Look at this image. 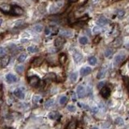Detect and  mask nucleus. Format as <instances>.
Wrapping results in <instances>:
<instances>
[{
	"mask_svg": "<svg viewBox=\"0 0 129 129\" xmlns=\"http://www.w3.org/2000/svg\"><path fill=\"white\" fill-rule=\"evenodd\" d=\"M91 129H98V128H95H95H92Z\"/></svg>",
	"mask_w": 129,
	"mask_h": 129,
	"instance_id": "nucleus-44",
	"label": "nucleus"
},
{
	"mask_svg": "<svg viewBox=\"0 0 129 129\" xmlns=\"http://www.w3.org/2000/svg\"><path fill=\"white\" fill-rule=\"evenodd\" d=\"M53 104H54V100L53 99H49V100H48L46 102H45L44 106H45V107L48 108V107H50V106H53Z\"/></svg>",
	"mask_w": 129,
	"mask_h": 129,
	"instance_id": "nucleus-29",
	"label": "nucleus"
},
{
	"mask_svg": "<svg viewBox=\"0 0 129 129\" xmlns=\"http://www.w3.org/2000/svg\"><path fill=\"white\" fill-rule=\"evenodd\" d=\"M48 118L52 120H55V119H57L59 118V113L57 111H52L48 114Z\"/></svg>",
	"mask_w": 129,
	"mask_h": 129,
	"instance_id": "nucleus-17",
	"label": "nucleus"
},
{
	"mask_svg": "<svg viewBox=\"0 0 129 129\" xmlns=\"http://www.w3.org/2000/svg\"><path fill=\"white\" fill-rule=\"evenodd\" d=\"M122 44H123L122 38L118 37L114 40V42H113V46H114L115 48H118V47H120L122 45Z\"/></svg>",
	"mask_w": 129,
	"mask_h": 129,
	"instance_id": "nucleus-16",
	"label": "nucleus"
},
{
	"mask_svg": "<svg viewBox=\"0 0 129 129\" xmlns=\"http://www.w3.org/2000/svg\"><path fill=\"white\" fill-rule=\"evenodd\" d=\"M108 23H109V20L106 18H105L104 16H101V17H99L98 19V24L101 26H104L106 24H107Z\"/></svg>",
	"mask_w": 129,
	"mask_h": 129,
	"instance_id": "nucleus-13",
	"label": "nucleus"
},
{
	"mask_svg": "<svg viewBox=\"0 0 129 129\" xmlns=\"http://www.w3.org/2000/svg\"><path fill=\"white\" fill-rule=\"evenodd\" d=\"M105 74H106V69H102L101 70L99 71V73H98V76H97V77L98 78H102V77H105Z\"/></svg>",
	"mask_w": 129,
	"mask_h": 129,
	"instance_id": "nucleus-22",
	"label": "nucleus"
},
{
	"mask_svg": "<svg viewBox=\"0 0 129 129\" xmlns=\"http://www.w3.org/2000/svg\"><path fill=\"white\" fill-rule=\"evenodd\" d=\"M100 31H101V29H100V28L98 27V26H95V27L93 28V32L95 34H96V35L97 34H99Z\"/></svg>",
	"mask_w": 129,
	"mask_h": 129,
	"instance_id": "nucleus-36",
	"label": "nucleus"
},
{
	"mask_svg": "<svg viewBox=\"0 0 129 129\" xmlns=\"http://www.w3.org/2000/svg\"><path fill=\"white\" fill-rule=\"evenodd\" d=\"M78 0H69V2H77Z\"/></svg>",
	"mask_w": 129,
	"mask_h": 129,
	"instance_id": "nucleus-40",
	"label": "nucleus"
},
{
	"mask_svg": "<svg viewBox=\"0 0 129 129\" xmlns=\"http://www.w3.org/2000/svg\"><path fill=\"white\" fill-rule=\"evenodd\" d=\"M104 86H105V82H100L98 85V87L99 89H102V87H104Z\"/></svg>",
	"mask_w": 129,
	"mask_h": 129,
	"instance_id": "nucleus-38",
	"label": "nucleus"
},
{
	"mask_svg": "<svg viewBox=\"0 0 129 129\" xmlns=\"http://www.w3.org/2000/svg\"><path fill=\"white\" fill-rule=\"evenodd\" d=\"M2 19H0V26L2 25Z\"/></svg>",
	"mask_w": 129,
	"mask_h": 129,
	"instance_id": "nucleus-43",
	"label": "nucleus"
},
{
	"mask_svg": "<svg viewBox=\"0 0 129 129\" xmlns=\"http://www.w3.org/2000/svg\"><path fill=\"white\" fill-rule=\"evenodd\" d=\"M6 80L8 83H15L17 82V77H16L15 75L12 73H8L7 75L6 76Z\"/></svg>",
	"mask_w": 129,
	"mask_h": 129,
	"instance_id": "nucleus-8",
	"label": "nucleus"
},
{
	"mask_svg": "<svg viewBox=\"0 0 129 129\" xmlns=\"http://www.w3.org/2000/svg\"><path fill=\"white\" fill-rule=\"evenodd\" d=\"M43 61H44V59L42 57H36V58H35L33 62H32V65L34 67H39L42 63H43Z\"/></svg>",
	"mask_w": 129,
	"mask_h": 129,
	"instance_id": "nucleus-11",
	"label": "nucleus"
},
{
	"mask_svg": "<svg viewBox=\"0 0 129 129\" xmlns=\"http://www.w3.org/2000/svg\"><path fill=\"white\" fill-rule=\"evenodd\" d=\"M88 62L90 64H91V65H95L96 63H97L96 57H90L88 59Z\"/></svg>",
	"mask_w": 129,
	"mask_h": 129,
	"instance_id": "nucleus-20",
	"label": "nucleus"
},
{
	"mask_svg": "<svg viewBox=\"0 0 129 129\" xmlns=\"http://www.w3.org/2000/svg\"><path fill=\"white\" fill-rule=\"evenodd\" d=\"M9 62H10V57L5 55L4 57H2V58H1V61H0V65H1V67L4 68L7 65Z\"/></svg>",
	"mask_w": 129,
	"mask_h": 129,
	"instance_id": "nucleus-7",
	"label": "nucleus"
},
{
	"mask_svg": "<svg viewBox=\"0 0 129 129\" xmlns=\"http://www.w3.org/2000/svg\"><path fill=\"white\" fill-rule=\"evenodd\" d=\"M67 109H68V111H69L71 112H73L76 111V107L73 105H69L67 106Z\"/></svg>",
	"mask_w": 129,
	"mask_h": 129,
	"instance_id": "nucleus-37",
	"label": "nucleus"
},
{
	"mask_svg": "<svg viewBox=\"0 0 129 129\" xmlns=\"http://www.w3.org/2000/svg\"><path fill=\"white\" fill-rule=\"evenodd\" d=\"M2 103H3V101H2V99H0V106L2 105Z\"/></svg>",
	"mask_w": 129,
	"mask_h": 129,
	"instance_id": "nucleus-41",
	"label": "nucleus"
},
{
	"mask_svg": "<svg viewBox=\"0 0 129 129\" xmlns=\"http://www.w3.org/2000/svg\"><path fill=\"white\" fill-rule=\"evenodd\" d=\"M15 70H16V72H17L18 73H22L23 72H24V65H17L15 68Z\"/></svg>",
	"mask_w": 129,
	"mask_h": 129,
	"instance_id": "nucleus-28",
	"label": "nucleus"
},
{
	"mask_svg": "<svg viewBox=\"0 0 129 129\" xmlns=\"http://www.w3.org/2000/svg\"><path fill=\"white\" fill-rule=\"evenodd\" d=\"M68 128L69 129H76L77 128V122L74 121V120L70 122L69 126H68Z\"/></svg>",
	"mask_w": 129,
	"mask_h": 129,
	"instance_id": "nucleus-25",
	"label": "nucleus"
},
{
	"mask_svg": "<svg viewBox=\"0 0 129 129\" xmlns=\"http://www.w3.org/2000/svg\"><path fill=\"white\" fill-rule=\"evenodd\" d=\"M61 35H64V36L69 37V36H71V35H72V32L69 31V30L61 31Z\"/></svg>",
	"mask_w": 129,
	"mask_h": 129,
	"instance_id": "nucleus-19",
	"label": "nucleus"
},
{
	"mask_svg": "<svg viewBox=\"0 0 129 129\" xmlns=\"http://www.w3.org/2000/svg\"><path fill=\"white\" fill-rule=\"evenodd\" d=\"M29 85L32 87H36L40 83V78L37 76H32L28 78Z\"/></svg>",
	"mask_w": 129,
	"mask_h": 129,
	"instance_id": "nucleus-3",
	"label": "nucleus"
},
{
	"mask_svg": "<svg viewBox=\"0 0 129 129\" xmlns=\"http://www.w3.org/2000/svg\"><path fill=\"white\" fill-rule=\"evenodd\" d=\"M91 71H92V69H90V67H84V68H82V69H81L80 73L82 76H86L91 73Z\"/></svg>",
	"mask_w": 129,
	"mask_h": 129,
	"instance_id": "nucleus-10",
	"label": "nucleus"
},
{
	"mask_svg": "<svg viewBox=\"0 0 129 129\" xmlns=\"http://www.w3.org/2000/svg\"><path fill=\"white\" fill-rule=\"evenodd\" d=\"M32 100H33V102H39L41 100V97L40 96V95H35L34 97H33V98H32Z\"/></svg>",
	"mask_w": 129,
	"mask_h": 129,
	"instance_id": "nucleus-35",
	"label": "nucleus"
},
{
	"mask_svg": "<svg viewBox=\"0 0 129 129\" xmlns=\"http://www.w3.org/2000/svg\"><path fill=\"white\" fill-rule=\"evenodd\" d=\"M116 14H117V16L119 18H123L125 15V11L124 10H118L117 11H116Z\"/></svg>",
	"mask_w": 129,
	"mask_h": 129,
	"instance_id": "nucleus-30",
	"label": "nucleus"
},
{
	"mask_svg": "<svg viewBox=\"0 0 129 129\" xmlns=\"http://www.w3.org/2000/svg\"><path fill=\"white\" fill-rule=\"evenodd\" d=\"M67 102V97L65 96H62L61 98H60V104L61 105H64V104H65Z\"/></svg>",
	"mask_w": 129,
	"mask_h": 129,
	"instance_id": "nucleus-34",
	"label": "nucleus"
},
{
	"mask_svg": "<svg viewBox=\"0 0 129 129\" xmlns=\"http://www.w3.org/2000/svg\"><path fill=\"white\" fill-rule=\"evenodd\" d=\"M28 51L31 53H36V52H38V48L35 47V46H30V47L28 48Z\"/></svg>",
	"mask_w": 129,
	"mask_h": 129,
	"instance_id": "nucleus-23",
	"label": "nucleus"
},
{
	"mask_svg": "<svg viewBox=\"0 0 129 129\" xmlns=\"http://www.w3.org/2000/svg\"><path fill=\"white\" fill-rule=\"evenodd\" d=\"M26 58H27V54L23 53L21 55H19V57H18V61L19 62H24L26 60Z\"/></svg>",
	"mask_w": 129,
	"mask_h": 129,
	"instance_id": "nucleus-24",
	"label": "nucleus"
},
{
	"mask_svg": "<svg viewBox=\"0 0 129 129\" xmlns=\"http://www.w3.org/2000/svg\"><path fill=\"white\" fill-rule=\"evenodd\" d=\"M6 53V49L3 47H0V57H4Z\"/></svg>",
	"mask_w": 129,
	"mask_h": 129,
	"instance_id": "nucleus-33",
	"label": "nucleus"
},
{
	"mask_svg": "<svg viewBox=\"0 0 129 129\" xmlns=\"http://www.w3.org/2000/svg\"><path fill=\"white\" fill-rule=\"evenodd\" d=\"M77 94L78 98H83L86 95V90L85 88L82 86H78L77 88Z\"/></svg>",
	"mask_w": 129,
	"mask_h": 129,
	"instance_id": "nucleus-9",
	"label": "nucleus"
},
{
	"mask_svg": "<svg viewBox=\"0 0 129 129\" xmlns=\"http://www.w3.org/2000/svg\"><path fill=\"white\" fill-rule=\"evenodd\" d=\"M73 60L76 63H79L82 60V55L78 53V52H77V53L73 54Z\"/></svg>",
	"mask_w": 129,
	"mask_h": 129,
	"instance_id": "nucleus-15",
	"label": "nucleus"
},
{
	"mask_svg": "<svg viewBox=\"0 0 129 129\" xmlns=\"http://www.w3.org/2000/svg\"><path fill=\"white\" fill-rule=\"evenodd\" d=\"M100 93H101V95L103 98H109L110 95H111V90H110L108 87L104 86L101 89V92Z\"/></svg>",
	"mask_w": 129,
	"mask_h": 129,
	"instance_id": "nucleus-4",
	"label": "nucleus"
},
{
	"mask_svg": "<svg viewBox=\"0 0 129 129\" xmlns=\"http://www.w3.org/2000/svg\"><path fill=\"white\" fill-rule=\"evenodd\" d=\"M34 30L35 32H40L43 31V26L40 25V24H36V25H35L34 26Z\"/></svg>",
	"mask_w": 129,
	"mask_h": 129,
	"instance_id": "nucleus-26",
	"label": "nucleus"
},
{
	"mask_svg": "<svg viewBox=\"0 0 129 129\" xmlns=\"http://www.w3.org/2000/svg\"><path fill=\"white\" fill-rule=\"evenodd\" d=\"M66 61H67V56L64 53H61L60 54V56H59V62L61 64H64L66 62Z\"/></svg>",
	"mask_w": 129,
	"mask_h": 129,
	"instance_id": "nucleus-18",
	"label": "nucleus"
},
{
	"mask_svg": "<svg viewBox=\"0 0 129 129\" xmlns=\"http://www.w3.org/2000/svg\"><path fill=\"white\" fill-rule=\"evenodd\" d=\"M14 95L19 99L24 98V92L21 88H17L14 90Z\"/></svg>",
	"mask_w": 129,
	"mask_h": 129,
	"instance_id": "nucleus-5",
	"label": "nucleus"
},
{
	"mask_svg": "<svg viewBox=\"0 0 129 129\" xmlns=\"http://www.w3.org/2000/svg\"><path fill=\"white\" fill-rule=\"evenodd\" d=\"M79 42L82 44H88V38L86 36H82L79 39Z\"/></svg>",
	"mask_w": 129,
	"mask_h": 129,
	"instance_id": "nucleus-27",
	"label": "nucleus"
},
{
	"mask_svg": "<svg viewBox=\"0 0 129 129\" xmlns=\"http://www.w3.org/2000/svg\"><path fill=\"white\" fill-rule=\"evenodd\" d=\"M51 33V28H45V34L49 35Z\"/></svg>",
	"mask_w": 129,
	"mask_h": 129,
	"instance_id": "nucleus-39",
	"label": "nucleus"
},
{
	"mask_svg": "<svg viewBox=\"0 0 129 129\" xmlns=\"http://www.w3.org/2000/svg\"><path fill=\"white\" fill-rule=\"evenodd\" d=\"M115 124L116 125H123L124 124V120H123V119L119 117V118H116L115 120Z\"/></svg>",
	"mask_w": 129,
	"mask_h": 129,
	"instance_id": "nucleus-31",
	"label": "nucleus"
},
{
	"mask_svg": "<svg viewBox=\"0 0 129 129\" xmlns=\"http://www.w3.org/2000/svg\"><path fill=\"white\" fill-rule=\"evenodd\" d=\"M56 79H57V76L54 73H48L44 77V80H48V81H56Z\"/></svg>",
	"mask_w": 129,
	"mask_h": 129,
	"instance_id": "nucleus-14",
	"label": "nucleus"
},
{
	"mask_svg": "<svg viewBox=\"0 0 129 129\" xmlns=\"http://www.w3.org/2000/svg\"><path fill=\"white\" fill-rule=\"evenodd\" d=\"M126 48H127L128 49H129V43H128V44H126Z\"/></svg>",
	"mask_w": 129,
	"mask_h": 129,
	"instance_id": "nucleus-42",
	"label": "nucleus"
},
{
	"mask_svg": "<svg viewBox=\"0 0 129 129\" xmlns=\"http://www.w3.org/2000/svg\"><path fill=\"white\" fill-rule=\"evenodd\" d=\"M24 9L21 8L20 6H12L11 14L14 15H24Z\"/></svg>",
	"mask_w": 129,
	"mask_h": 129,
	"instance_id": "nucleus-2",
	"label": "nucleus"
},
{
	"mask_svg": "<svg viewBox=\"0 0 129 129\" xmlns=\"http://www.w3.org/2000/svg\"><path fill=\"white\" fill-rule=\"evenodd\" d=\"M64 42H65V40H64V39L63 37L61 36H59L57 37L56 40H55V46H56L57 48H60L63 46V44H64Z\"/></svg>",
	"mask_w": 129,
	"mask_h": 129,
	"instance_id": "nucleus-6",
	"label": "nucleus"
},
{
	"mask_svg": "<svg viewBox=\"0 0 129 129\" xmlns=\"http://www.w3.org/2000/svg\"><path fill=\"white\" fill-rule=\"evenodd\" d=\"M11 8H12L11 6L8 4H2L0 6V9H1L2 11H4L5 13H11Z\"/></svg>",
	"mask_w": 129,
	"mask_h": 129,
	"instance_id": "nucleus-12",
	"label": "nucleus"
},
{
	"mask_svg": "<svg viewBox=\"0 0 129 129\" xmlns=\"http://www.w3.org/2000/svg\"><path fill=\"white\" fill-rule=\"evenodd\" d=\"M125 57H126L125 54L123 53H120L117 54V55H116V56L115 57V58H114V64H115V66L120 65L123 61H124Z\"/></svg>",
	"mask_w": 129,
	"mask_h": 129,
	"instance_id": "nucleus-1",
	"label": "nucleus"
},
{
	"mask_svg": "<svg viewBox=\"0 0 129 129\" xmlns=\"http://www.w3.org/2000/svg\"><path fill=\"white\" fill-rule=\"evenodd\" d=\"M112 53H113V51L111 49V48H107V49L105 51L104 55L106 57H110L112 55Z\"/></svg>",
	"mask_w": 129,
	"mask_h": 129,
	"instance_id": "nucleus-32",
	"label": "nucleus"
},
{
	"mask_svg": "<svg viewBox=\"0 0 129 129\" xmlns=\"http://www.w3.org/2000/svg\"><path fill=\"white\" fill-rule=\"evenodd\" d=\"M69 78L71 80V82H76L77 81V73L76 72H74V73H72L70 74V76H69Z\"/></svg>",
	"mask_w": 129,
	"mask_h": 129,
	"instance_id": "nucleus-21",
	"label": "nucleus"
}]
</instances>
